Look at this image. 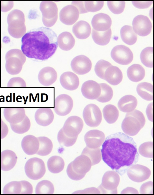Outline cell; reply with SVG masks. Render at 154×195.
<instances>
[{"label": "cell", "mask_w": 154, "mask_h": 195, "mask_svg": "<svg viewBox=\"0 0 154 195\" xmlns=\"http://www.w3.org/2000/svg\"><path fill=\"white\" fill-rule=\"evenodd\" d=\"M8 87H25L26 84L23 79L20 77H15L11 78L7 85Z\"/></svg>", "instance_id": "49"}, {"label": "cell", "mask_w": 154, "mask_h": 195, "mask_svg": "<svg viewBox=\"0 0 154 195\" xmlns=\"http://www.w3.org/2000/svg\"><path fill=\"white\" fill-rule=\"evenodd\" d=\"M64 165L63 159L57 156L51 157L47 162L48 170L53 173H57L61 172L64 169Z\"/></svg>", "instance_id": "35"}, {"label": "cell", "mask_w": 154, "mask_h": 195, "mask_svg": "<svg viewBox=\"0 0 154 195\" xmlns=\"http://www.w3.org/2000/svg\"><path fill=\"white\" fill-rule=\"evenodd\" d=\"M103 161L121 175L138 161L136 144L131 137L122 132L107 136L101 150Z\"/></svg>", "instance_id": "1"}, {"label": "cell", "mask_w": 154, "mask_h": 195, "mask_svg": "<svg viewBox=\"0 0 154 195\" xmlns=\"http://www.w3.org/2000/svg\"><path fill=\"white\" fill-rule=\"evenodd\" d=\"M57 140L61 146L69 147L73 145L75 143L77 137L71 138L65 135L61 128L57 134Z\"/></svg>", "instance_id": "44"}, {"label": "cell", "mask_w": 154, "mask_h": 195, "mask_svg": "<svg viewBox=\"0 0 154 195\" xmlns=\"http://www.w3.org/2000/svg\"><path fill=\"white\" fill-rule=\"evenodd\" d=\"M112 59L117 63L123 65L130 63L133 58V53L127 47L123 45L114 47L111 52Z\"/></svg>", "instance_id": "12"}, {"label": "cell", "mask_w": 154, "mask_h": 195, "mask_svg": "<svg viewBox=\"0 0 154 195\" xmlns=\"http://www.w3.org/2000/svg\"><path fill=\"white\" fill-rule=\"evenodd\" d=\"M138 94L143 99L147 101L153 99V85L147 82H143L138 84L137 87Z\"/></svg>", "instance_id": "34"}, {"label": "cell", "mask_w": 154, "mask_h": 195, "mask_svg": "<svg viewBox=\"0 0 154 195\" xmlns=\"http://www.w3.org/2000/svg\"><path fill=\"white\" fill-rule=\"evenodd\" d=\"M57 73L53 68L47 67L42 69L39 71L38 79L42 85L48 86L54 83L57 80Z\"/></svg>", "instance_id": "23"}, {"label": "cell", "mask_w": 154, "mask_h": 195, "mask_svg": "<svg viewBox=\"0 0 154 195\" xmlns=\"http://www.w3.org/2000/svg\"><path fill=\"white\" fill-rule=\"evenodd\" d=\"M153 185L152 181H149L143 184L140 189V193L141 194H153Z\"/></svg>", "instance_id": "50"}, {"label": "cell", "mask_w": 154, "mask_h": 195, "mask_svg": "<svg viewBox=\"0 0 154 195\" xmlns=\"http://www.w3.org/2000/svg\"><path fill=\"white\" fill-rule=\"evenodd\" d=\"M101 92L99 96L96 100L101 103L109 101L112 98L113 95V90L111 87L106 84H100Z\"/></svg>", "instance_id": "39"}, {"label": "cell", "mask_w": 154, "mask_h": 195, "mask_svg": "<svg viewBox=\"0 0 154 195\" xmlns=\"http://www.w3.org/2000/svg\"><path fill=\"white\" fill-rule=\"evenodd\" d=\"M40 9L44 24L47 27L53 26L58 18V8L56 4L52 1H42L40 4Z\"/></svg>", "instance_id": "8"}, {"label": "cell", "mask_w": 154, "mask_h": 195, "mask_svg": "<svg viewBox=\"0 0 154 195\" xmlns=\"http://www.w3.org/2000/svg\"><path fill=\"white\" fill-rule=\"evenodd\" d=\"M126 172L129 178L132 181L137 182L147 180L151 175V171L148 168L139 164H134L131 166Z\"/></svg>", "instance_id": "15"}, {"label": "cell", "mask_w": 154, "mask_h": 195, "mask_svg": "<svg viewBox=\"0 0 154 195\" xmlns=\"http://www.w3.org/2000/svg\"><path fill=\"white\" fill-rule=\"evenodd\" d=\"M57 44L60 48L64 51H69L74 46L75 39L70 32H64L60 33L57 38Z\"/></svg>", "instance_id": "30"}, {"label": "cell", "mask_w": 154, "mask_h": 195, "mask_svg": "<svg viewBox=\"0 0 154 195\" xmlns=\"http://www.w3.org/2000/svg\"><path fill=\"white\" fill-rule=\"evenodd\" d=\"M60 80L62 86L65 89L69 91L76 89L79 85L78 77L71 72L63 73L60 76Z\"/></svg>", "instance_id": "25"}, {"label": "cell", "mask_w": 154, "mask_h": 195, "mask_svg": "<svg viewBox=\"0 0 154 195\" xmlns=\"http://www.w3.org/2000/svg\"><path fill=\"white\" fill-rule=\"evenodd\" d=\"M3 114L6 121L12 124L21 122L26 116L23 108H6L4 110Z\"/></svg>", "instance_id": "22"}, {"label": "cell", "mask_w": 154, "mask_h": 195, "mask_svg": "<svg viewBox=\"0 0 154 195\" xmlns=\"http://www.w3.org/2000/svg\"><path fill=\"white\" fill-rule=\"evenodd\" d=\"M21 185L20 194H31L33 192V187L31 184L26 181H20Z\"/></svg>", "instance_id": "51"}, {"label": "cell", "mask_w": 154, "mask_h": 195, "mask_svg": "<svg viewBox=\"0 0 154 195\" xmlns=\"http://www.w3.org/2000/svg\"><path fill=\"white\" fill-rule=\"evenodd\" d=\"M127 74L128 79L131 81L137 82L144 78L145 76V70L141 65L135 64L128 68Z\"/></svg>", "instance_id": "31"}, {"label": "cell", "mask_w": 154, "mask_h": 195, "mask_svg": "<svg viewBox=\"0 0 154 195\" xmlns=\"http://www.w3.org/2000/svg\"><path fill=\"white\" fill-rule=\"evenodd\" d=\"M132 2L133 5L136 8L139 9H144L149 7L153 3V1H133Z\"/></svg>", "instance_id": "52"}, {"label": "cell", "mask_w": 154, "mask_h": 195, "mask_svg": "<svg viewBox=\"0 0 154 195\" xmlns=\"http://www.w3.org/2000/svg\"><path fill=\"white\" fill-rule=\"evenodd\" d=\"M25 171L27 176L33 180L41 178L46 172L45 165L43 161L37 157L29 159L26 162Z\"/></svg>", "instance_id": "9"}, {"label": "cell", "mask_w": 154, "mask_h": 195, "mask_svg": "<svg viewBox=\"0 0 154 195\" xmlns=\"http://www.w3.org/2000/svg\"><path fill=\"white\" fill-rule=\"evenodd\" d=\"M112 20L107 14L100 13L94 15L91 20L93 29L97 31H105L109 28L111 25Z\"/></svg>", "instance_id": "20"}, {"label": "cell", "mask_w": 154, "mask_h": 195, "mask_svg": "<svg viewBox=\"0 0 154 195\" xmlns=\"http://www.w3.org/2000/svg\"><path fill=\"white\" fill-rule=\"evenodd\" d=\"M107 5L109 8L112 13L119 14L123 12L125 2L124 1H108Z\"/></svg>", "instance_id": "47"}, {"label": "cell", "mask_w": 154, "mask_h": 195, "mask_svg": "<svg viewBox=\"0 0 154 195\" xmlns=\"http://www.w3.org/2000/svg\"><path fill=\"white\" fill-rule=\"evenodd\" d=\"M120 180L119 176L117 172L108 171L104 174L101 184L97 189L101 194H117Z\"/></svg>", "instance_id": "7"}, {"label": "cell", "mask_w": 154, "mask_h": 195, "mask_svg": "<svg viewBox=\"0 0 154 195\" xmlns=\"http://www.w3.org/2000/svg\"><path fill=\"white\" fill-rule=\"evenodd\" d=\"M86 10L88 12H95L100 10L104 5L103 1H86L84 2Z\"/></svg>", "instance_id": "48"}, {"label": "cell", "mask_w": 154, "mask_h": 195, "mask_svg": "<svg viewBox=\"0 0 154 195\" xmlns=\"http://www.w3.org/2000/svg\"><path fill=\"white\" fill-rule=\"evenodd\" d=\"M146 113L149 120L153 122V103H151L148 105Z\"/></svg>", "instance_id": "56"}, {"label": "cell", "mask_w": 154, "mask_h": 195, "mask_svg": "<svg viewBox=\"0 0 154 195\" xmlns=\"http://www.w3.org/2000/svg\"><path fill=\"white\" fill-rule=\"evenodd\" d=\"M21 147L27 154L31 155L36 154L39 148V142L37 138L32 135L23 137L21 141Z\"/></svg>", "instance_id": "26"}, {"label": "cell", "mask_w": 154, "mask_h": 195, "mask_svg": "<svg viewBox=\"0 0 154 195\" xmlns=\"http://www.w3.org/2000/svg\"><path fill=\"white\" fill-rule=\"evenodd\" d=\"M73 105V101L70 96L65 94H61L55 99L54 110L58 115L65 116L70 112Z\"/></svg>", "instance_id": "13"}, {"label": "cell", "mask_w": 154, "mask_h": 195, "mask_svg": "<svg viewBox=\"0 0 154 195\" xmlns=\"http://www.w3.org/2000/svg\"><path fill=\"white\" fill-rule=\"evenodd\" d=\"M79 13L76 7L69 5L60 10L59 16L60 21L63 23L70 25L75 23L79 17Z\"/></svg>", "instance_id": "18"}, {"label": "cell", "mask_w": 154, "mask_h": 195, "mask_svg": "<svg viewBox=\"0 0 154 195\" xmlns=\"http://www.w3.org/2000/svg\"><path fill=\"white\" fill-rule=\"evenodd\" d=\"M105 139L104 133L98 130H92L88 132L84 136L86 146L91 148H96L102 145Z\"/></svg>", "instance_id": "17"}, {"label": "cell", "mask_w": 154, "mask_h": 195, "mask_svg": "<svg viewBox=\"0 0 154 195\" xmlns=\"http://www.w3.org/2000/svg\"><path fill=\"white\" fill-rule=\"evenodd\" d=\"M21 185L20 181H13L8 183L4 187V194H20Z\"/></svg>", "instance_id": "43"}, {"label": "cell", "mask_w": 154, "mask_h": 195, "mask_svg": "<svg viewBox=\"0 0 154 195\" xmlns=\"http://www.w3.org/2000/svg\"><path fill=\"white\" fill-rule=\"evenodd\" d=\"M72 5L75 6L78 9L79 14H83L88 12L86 10L83 1H72Z\"/></svg>", "instance_id": "53"}, {"label": "cell", "mask_w": 154, "mask_h": 195, "mask_svg": "<svg viewBox=\"0 0 154 195\" xmlns=\"http://www.w3.org/2000/svg\"><path fill=\"white\" fill-rule=\"evenodd\" d=\"M132 24L134 31L140 36H146L151 32L152 24L146 16L142 15L136 16L134 18Z\"/></svg>", "instance_id": "14"}, {"label": "cell", "mask_w": 154, "mask_h": 195, "mask_svg": "<svg viewBox=\"0 0 154 195\" xmlns=\"http://www.w3.org/2000/svg\"><path fill=\"white\" fill-rule=\"evenodd\" d=\"M83 117L86 124L92 127L98 126L102 120V113L100 108L93 104L85 106L83 111Z\"/></svg>", "instance_id": "10"}, {"label": "cell", "mask_w": 154, "mask_h": 195, "mask_svg": "<svg viewBox=\"0 0 154 195\" xmlns=\"http://www.w3.org/2000/svg\"><path fill=\"white\" fill-rule=\"evenodd\" d=\"M112 34L111 30L109 28L105 31H97L93 29L92 32V37L94 42L97 44L105 45L109 42Z\"/></svg>", "instance_id": "33"}, {"label": "cell", "mask_w": 154, "mask_h": 195, "mask_svg": "<svg viewBox=\"0 0 154 195\" xmlns=\"http://www.w3.org/2000/svg\"><path fill=\"white\" fill-rule=\"evenodd\" d=\"M1 25L0 24V44L1 43Z\"/></svg>", "instance_id": "58"}, {"label": "cell", "mask_w": 154, "mask_h": 195, "mask_svg": "<svg viewBox=\"0 0 154 195\" xmlns=\"http://www.w3.org/2000/svg\"><path fill=\"white\" fill-rule=\"evenodd\" d=\"M82 120L77 116H71L66 120L62 128L64 134L71 138L78 137L83 127Z\"/></svg>", "instance_id": "11"}, {"label": "cell", "mask_w": 154, "mask_h": 195, "mask_svg": "<svg viewBox=\"0 0 154 195\" xmlns=\"http://www.w3.org/2000/svg\"><path fill=\"white\" fill-rule=\"evenodd\" d=\"M91 29L89 24L84 20H80L73 26L72 32L76 37L80 39L88 37L91 33Z\"/></svg>", "instance_id": "29"}, {"label": "cell", "mask_w": 154, "mask_h": 195, "mask_svg": "<svg viewBox=\"0 0 154 195\" xmlns=\"http://www.w3.org/2000/svg\"><path fill=\"white\" fill-rule=\"evenodd\" d=\"M54 115L52 110L49 108H40L36 111L35 119L39 125L46 126L50 125L53 121Z\"/></svg>", "instance_id": "24"}, {"label": "cell", "mask_w": 154, "mask_h": 195, "mask_svg": "<svg viewBox=\"0 0 154 195\" xmlns=\"http://www.w3.org/2000/svg\"><path fill=\"white\" fill-rule=\"evenodd\" d=\"M104 118L109 124H112L117 120L119 116V111L115 106L112 104L106 105L103 110Z\"/></svg>", "instance_id": "36"}, {"label": "cell", "mask_w": 154, "mask_h": 195, "mask_svg": "<svg viewBox=\"0 0 154 195\" xmlns=\"http://www.w3.org/2000/svg\"><path fill=\"white\" fill-rule=\"evenodd\" d=\"M39 144V148L36 154L41 156H45L51 152L53 145L51 140L48 138L39 137L37 138Z\"/></svg>", "instance_id": "37"}, {"label": "cell", "mask_w": 154, "mask_h": 195, "mask_svg": "<svg viewBox=\"0 0 154 195\" xmlns=\"http://www.w3.org/2000/svg\"><path fill=\"white\" fill-rule=\"evenodd\" d=\"M17 159V157L13 151L6 150L1 152L0 149V165L2 170H11L15 166Z\"/></svg>", "instance_id": "21"}, {"label": "cell", "mask_w": 154, "mask_h": 195, "mask_svg": "<svg viewBox=\"0 0 154 195\" xmlns=\"http://www.w3.org/2000/svg\"><path fill=\"white\" fill-rule=\"evenodd\" d=\"M137 104V100L135 97L131 95H127L122 97L119 100L118 106L120 111L128 113L134 110Z\"/></svg>", "instance_id": "28"}, {"label": "cell", "mask_w": 154, "mask_h": 195, "mask_svg": "<svg viewBox=\"0 0 154 195\" xmlns=\"http://www.w3.org/2000/svg\"><path fill=\"white\" fill-rule=\"evenodd\" d=\"M5 69L10 74L14 75L21 71L26 61V57L21 50L14 49L8 51L5 56Z\"/></svg>", "instance_id": "6"}, {"label": "cell", "mask_w": 154, "mask_h": 195, "mask_svg": "<svg viewBox=\"0 0 154 195\" xmlns=\"http://www.w3.org/2000/svg\"><path fill=\"white\" fill-rule=\"evenodd\" d=\"M123 78L122 73L117 67L112 65L108 67L104 74V79L113 85L119 84Z\"/></svg>", "instance_id": "27"}, {"label": "cell", "mask_w": 154, "mask_h": 195, "mask_svg": "<svg viewBox=\"0 0 154 195\" xmlns=\"http://www.w3.org/2000/svg\"><path fill=\"white\" fill-rule=\"evenodd\" d=\"M81 91L85 98L90 100L96 99L100 94L101 88L100 84L94 81L89 80L82 84Z\"/></svg>", "instance_id": "19"}, {"label": "cell", "mask_w": 154, "mask_h": 195, "mask_svg": "<svg viewBox=\"0 0 154 195\" xmlns=\"http://www.w3.org/2000/svg\"></svg>", "instance_id": "59"}, {"label": "cell", "mask_w": 154, "mask_h": 195, "mask_svg": "<svg viewBox=\"0 0 154 195\" xmlns=\"http://www.w3.org/2000/svg\"><path fill=\"white\" fill-rule=\"evenodd\" d=\"M153 147L152 142H144L140 146L138 149L139 153L144 157L153 158Z\"/></svg>", "instance_id": "46"}, {"label": "cell", "mask_w": 154, "mask_h": 195, "mask_svg": "<svg viewBox=\"0 0 154 195\" xmlns=\"http://www.w3.org/2000/svg\"><path fill=\"white\" fill-rule=\"evenodd\" d=\"M7 21L8 32L11 36L19 38L24 35L26 28L24 15L21 11L17 9L11 11L8 15Z\"/></svg>", "instance_id": "5"}, {"label": "cell", "mask_w": 154, "mask_h": 195, "mask_svg": "<svg viewBox=\"0 0 154 195\" xmlns=\"http://www.w3.org/2000/svg\"><path fill=\"white\" fill-rule=\"evenodd\" d=\"M71 66L73 71L79 75L86 74L91 68L90 60L86 56L81 55L75 57L72 60Z\"/></svg>", "instance_id": "16"}, {"label": "cell", "mask_w": 154, "mask_h": 195, "mask_svg": "<svg viewBox=\"0 0 154 195\" xmlns=\"http://www.w3.org/2000/svg\"><path fill=\"white\" fill-rule=\"evenodd\" d=\"M138 191L135 189L131 187H127L124 189L121 192V194H138Z\"/></svg>", "instance_id": "57"}, {"label": "cell", "mask_w": 154, "mask_h": 195, "mask_svg": "<svg viewBox=\"0 0 154 195\" xmlns=\"http://www.w3.org/2000/svg\"><path fill=\"white\" fill-rule=\"evenodd\" d=\"M81 154L86 156L90 159L92 166L99 163L102 159L101 150L99 147L93 149L86 146L83 150Z\"/></svg>", "instance_id": "38"}, {"label": "cell", "mask_w": 154, "mask_h": 195, "mask_svg": "<svg viewBox=\"0 0 154 195\" xmlns=\"http://www.w3.org/2000/svg\"><path fill=\"white\" fill-rule=\"evenodd\" d=\"M120 35L122 40L128 45H133L137 41V36L131 26H123L120 30Z\"/></svg>", "instance_id": "32"}, {"label": "cell", "mask_w": 154, "mask_h": 195, "mask_svg": "<svg viewBox=\"0 0 154 195\" xmlns=\"http://www.w3.org/2000/svg\"><path fill=\"white\" fill-rule=\"evenodd\" d=\"M153 48L147 47L144 49L140 54V59L143 64L149 68L153 67Z\"/></svg>", "instance_id": "42"}, {"label": "cell", "mask_w": 154, "mask_h": 195, "mask_svg": "<svg viewBox=\"0 0 154 195\" xmlns=\"http://www.w3.org/2000/svg\"><path fill=\"white\" fill-rule=\"evenodd\" d=\"M54 192L53 184L50 181L44 180L38 183L35 188L36 194H52Z\"/></svg>", "instance_id": "40"}, {"label": "cell", "mask_w": 154, "mask_h": 195, "mask_svg": "<svg viewBox=\"0 0 154 195\" xmlns=\"http://www.w3.org/2000/svg\"><path fill=\"white\" fill-rule=\"evenodd\" d=\"M11 128L14 132L22 134L27 132L29 129L31 122L29 118L26 116L21 122L15 124H10Z\"/></svg>", "instance_id": "41"}, {"label": "cell", "mask_w": 154, "mask_h": 195, "mask_svg": "<svg viewBox=\"0 0 154 195\" xmlns=\"http://www.w3.org/2000/svg\"><path fill=\"white\" fill-rule=\"evenodd\" d=\"M1 139L4 138L7 135L8 130L6 124L1 119Z\"/></svg>", "instance_id": "55"}, {"label": "cell", "mask_w": 154, "mask_h": 195, "mask_svg": "<svg viewBox=\"0 0 154 195\" xmlns=\"http://www.w3.org/2000/svg\"><path fill=\"white\" fill-rule=\"evenodd\" d=\"M56 34L51 29L39 27L25 34L22 38V51L31 58L44 60L52 56L58 46Z\"/></svg>", "instance_id": "2"}, {"label": "cell", "mask_w": 154, "mask_h": 195, "mask_svg": "<svg viewBox=\"0 0 154 195\" xmlns=\"http://www.w3.org/2000/svg\"><path fill=\"white\" fill-rule=\"evenodd\" d=\"M109 62L101 60L98 61L95 66L94 71L97 75L101 79H104V74L106 69L112 66Z\"/></svg>", "instance_id": "45"}, {"label": "cell", "mask_w": 154, "mask_h": 195, "mask_svg": "<svg viewBox=\"0 0 154 195\" xmlns=\"http://www.w3.org/2000/svg\"><path fill=\"white\" fill-rule=\"evenodd\" d=\"M13 1L1 2V10L2 11L6 12L10 10L13 7Z\"/></svg>", "instance_id": "54"}, {"label": "cell", "mask_w": 154, "mask_h": 195, "mask_svg": "<svg viewBox=\"0 0 154 195\" xmlns=\"http://www.w3.org/2000/svg\"><path fill=\"white\" fill-rule=\"evenodd\" d=\"M145 122L142 113L138 110H134L126 114L122 123V128L126 135L134 136L143 127Z\"/></svg>", "instance_id": "3"}, {"label": "cell", "mask_w": 154, "mask_h": 195, "mask_svg": "<svg viewBox=\"0 0 154 195\" xmlns=\"http://www.w3.org/2000/svg\"><path fill=\"white\" fill-rule=\"evenodd\" d=\"M92 166L90 159L82 154L78 156L68 165L66 172L71 179L78 181L83 178L90 170Z\"/></svg>", "instance_id": "4"}]
</instances>
